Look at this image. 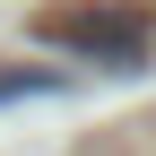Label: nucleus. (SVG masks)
Returning <instances> with one entry per match:
<instances>
[{
  "instance_id": "1",
  "label": "nucleus",
  "mask_w": 156,
  "mask_h": 156,
  "mask_svg": "<svg viewBox=\"0 0 156 156\" xmlns=\"http://www.w3.org/2000/svg\"><path fill=\"white\" fill-rule=\"evenodd\" d=\"M35 35H44L52 52H69V61H95V69H139L156 52V26L139 9H122V0H87V9H44L35 17Z\"/></svg>"
},
{
  "instance_id": "2",
  "label": "nucleus",
  "mask_w": 156,
  "mask_h": 156,
  "mask_svg": "<svg viewBox=\"0 0 156 156\" xmlns=\"http://www.w3.org/2000/svg\"><path fill=\"white\" fill-rule=\"evenodd\" d=\"M61 87V69H0V95H44Z\"/></svg>"
}]
</instances>
